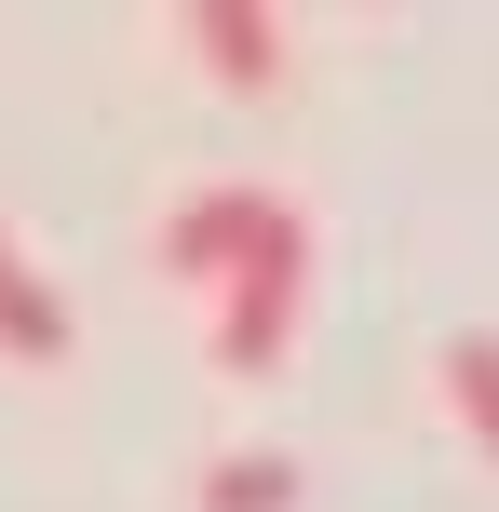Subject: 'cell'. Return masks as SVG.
Segmentation results:
<instances>
[{
  "mask_svg": "<svg viewBox=\"0 0 499 512\" xmlns=\"http://www.w3.org/2000/svg\"><path fill=\"white\" fill-rule=\"evenodd\" d=\"M257 230H270V189H203V203L162 216V270H176V283H230Z\"/></svg>",
  "mask_w": 499,
  "mask_h": 512,
  "instance_id": "obj_2",
  "label": "cell"
},
{
  "mask_svg": "<svg viewBox=\"0 0 499 512\" xmlns=\"http://www.w3.org/2000/svg\"><path fill=\"white\" fill-rule=\"evenodd\" d=\"M297 297H311V216L270 203V230L243 243V270L216 283V378H270L297 337Z\"/></svg>",
  "mask_w": 499,
  "mask_h": 512,
  "instance_id": "obj_1",
  "label": "cell"
},
{
  "mask_svg": "<svg viewBox=\"0 0 499 512\" xmlns=\"http://www.w3.org/2000/svg\"><path fill=\"white\" fill-rule=\"evenodd\" d=\"M203 512H297V459H270V445L216 459V472H203Z\"/></svg>",
  "mask_w": 499,
  "mask_h": 512,
  "instance_id": "obj_6",
  "label": "cell"
},
{
  "mask_svg": "<svg viewBox=\"0 0 499 512\" xmlns=\"http://www.w3.org/2000/svg\"><path fill=\"white\" fill-rule=\"evenodd\" d=\"M0 351L14 364H68V297L14 256V230H0Z\"/></svg>",
  "mask_w": 499,
  "mask_h": 512,
  "instance_id": "obj_4",
  "label": "cell"
},
{
  "mask_svg": "<svg viewBox=\"0 0 499 512\" xmlns=\"http://www.w3.org/2000/svg\"><path fill=\"white\" fill-rule=\"evenodd\" d=\"M189 41H203V68L230 81V95H284V14H257V0H189Z\"/></svg>",
  "mask_w": 499,
  "mask_h": 512,
  "instance_id": "obj_3",
  "label": "cell"
},
{
  "mask_svg": "<svg viewBox=\"0 0 499 512\" xmlns=\"http://www.w3.org/2000/svg\"><path fill=\"white\" fill-rule=\"evenodd\" d=\"M432 378H446L459 432H473L486 459H499V337H446V364H432Z\"/></svg>",
  "mask_w": 499,
  "mask_h": 512,
  "instance_id": "obj_5",
  "label": "cell"
}]
</instances>
